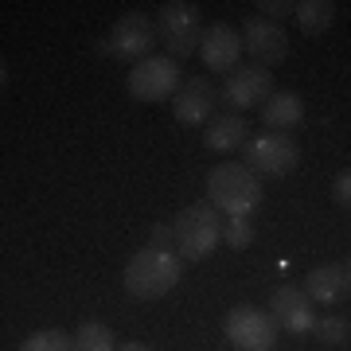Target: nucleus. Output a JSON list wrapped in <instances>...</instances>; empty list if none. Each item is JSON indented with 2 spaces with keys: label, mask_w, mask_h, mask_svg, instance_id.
Segmentation results:
<instances>
[{
  "label": "nucleus",
  "mask_w": 351,
  "mask_h": 351,
  "mask_svg": "<svg viewBox=\"0 0 351 351\" xmlns=\"http://www.w3.org/2000/svg\"><path fill=\"white\" fill-rule=\"evenodd\" d=\"M184 277V258L176 250H156L145 246L125 262V289L137 301H160L164 293H172Z\"/></svg>",
  "instance_id": "obj_1"
},
{
  "label": "nucleus",
  "mask_w": 351,
  "mask_h": 351,
  "mask_svg": "<svg viewBox=\"0 0 351 351\" xmlns=\"http://www.w3.org/2000/svg\"><path fill=\"white\" fill-rule=\"evenodd\" d=\"M207 203L223 219L250 215L262 203V180L246 164H215L207 172Z\"/></svg>",
  "instance_id": "obj_2"
},
{
  "label": "nucleus",
  "mask_w": 351,
  "mask_h": 351,
  "mask_svg": "<svg viewBox=\"0 0 351 351\" xmlns=\"http://www.w3.org/2000/svg\"><path fill=\"white\" fill-rule=\"evenodd\" d=\"M223 215L215 211L211 203H188L184 211H176L172 230H176V254L184 262H203L211 258L215 246L223 242Z\"/></svg>",
  "instance_id": "obj_3"
},
{
  "label": "nucleus",
  "mask_w": 351,
  "mask_h": 351,
  "mask_svg": "<svg viewBox=\"0 0 351 351\" xmlns=\"http://www.w3.org/2000/svg\"><path fill=\"white\" fill-rule=\"evenodd\" d=\"M160 43V32H156V24H152L145 12H125L117 24L106 32V39H98V51L101 55H110V59H117V63H129L137 66L141 59H149L152 47Z\"/></svg>",
  "instance_id": "obj_4"
},
{
  "label": "nucleus",
  "mask_w": 351,
  "mask_h": 351,
  "mask_svg": "<svg viewBox=\"0 0 351 351\" xmlns=\"http://www.w3.org/2000/svg\"><path fill=\"white\" fill-rule=\"evenodd\" d=\"M156 32H160V43L164 51L172 55L176 63L195 55L203 43V16H199V4L191 0H168L156 16Z\"/></svg>",
  "instance_id": "obj_5"
},
{
  "label": "nucleus",
  "mask_w": 351,
  "mask_h": 351,
  "mask_svg": "<svg viewBox=\"0 0 351 351\" xmlns=\"http://www.w3.org/2000/svg\"><path fill=\"white\" fill-rule=\"evenodd\" d=\"M281 324H277L269 308L258 304H239L226 313V343L234 351H274Z\"/></svg>",
  "instance_id": "obj_6"
},
{
  "label": "nucleus",
  "mask_w": 351,
  "mask_h": 351,
  "mask_svg": "<svg viewBox=\"0 0 351 351\" xmlns=\"http://www.w3.org/2000/svg\"><path fill=\"white\" fill-rule=\"evenodd\" d=\"M125 86L137 101H172L176 90L184 86V75H180V63L172 55H149L129 71Z\"/></svg>",
  "instance_id": "obj_7"
},
{
  "label": "nucleus",
  "mask_w": 351,
  "mask_h": 351,
  "mask_svg": "<svg viewBox=\"0 0 351 351\" xmlns=\"http://www.w3.org/2000/svg\"><path fill=\"white\" fill-rule=\"evenodd\" d=\"M242 164L258 176H289L301 164V149L289 133H254L242 145Z\"/></svg>",
  "instance_id": "obj_8"
},
{
  "label": "nucleus",
  "mask_w": 351,
  "mask_h": 351,
  "mask_svg": "<svg viewBox=\"0 0 351 351\" xmlns=\"http://www.w3.org/2000/svg\"><path fill=\"white\" fill-rule=\"evenodd\" d=\"M219 98H223L234 113L258 110V106H265V101L274 98V71H265V66H258V63L239 66V71L226 75Z\"/></svg>",
  "instance_id": "obj_9"
},
{
  "label": "nucleus",
  "mask_w": 351,
  "mask_h": 351,
  "mask_svg": "<svg viewBox=\"0 0 351 351\" xmlns=\"http://www.w3.org/2000/svg\"><path fill=\"white\" fill-rule=\"evenodd\" d=\"M215 106H219V90L211 86V78L207 75L184 78V86L176 90V98H172L176 121H180V125H191V129L211 125L215 121Z\"/></svg>",
  "instance_id": "obj_10"
},
{
  "label": "nucleus",
  "mask_w": 351,
  "mask_h": 351,
  "mask_svg": "<svg viewBox=\"0 0 351 351\" xmlns=\"http://www.w3.org/2000/svg\"><path fill=\"white\" fill-rule=\"evenodd\" d=\"M242 43L246 51L254 55V63L265 66V71H274L289 59V36L285 27L274 24V20H265V16H250L246 24H242Z\"/></svg>",
  "instance_id": "obj_11"
},
{
  "label": "nucleus",
  "mask_w": 351,
  "mask_h": 351,
  "mask_svg": "<svg viewBox=\"0 0 351 351\" xmlns=\"http://www.w3.org/2000/svg\"><path fill=\"white\" fill-rule=\"evenodd\" d=\"M269 316H274L285 332L304 336V332L316 328V301L308 297L304 285H281V289H274V297H269Z\"/></svg>",
  "instance_id": "obj_12"
},
{
  "label": "nucleus",
  "mask_w": 351,
  "mask_h": 351,
  "mask_svg": "<svg viewBox=\"0 0 351 351\" xmlns=\"http://www.w3.org/2000/svg\"><path fill=\"white\" fill-rule=\"evenodd\" d=\"M242 51H246L242 32H234L230 24H211L207 32H203L199 59H203V66H207V71H219V75H226V71H239Z\"/></svg>",
  "instance_id": "obj_13"
},
{
  "label": "nucleus",
  "mask_w": 351,
  "mask_h": 351,
  "mask_svg": "<svg viewBox=\"0 0 351 351\" xmlns=\"http://www.w3.org/2000/svg\"><path fill=\"white\" fill-rule=\"evenodd\" d=\"M304 121V98L293 90H274V98L262 106L265 133H293Z\"/></svg>",
  "instance_id": "obj_14"
},
{
  "label": "nucleus",
  "mask_w": 351,
  "mask_h": 351,
  "mask_svg": "<svg viewBox=\"0 0 351 351\" xmlns=\"http://www.w3.org/2000/svg\"><path fill=\"white\" fill-rule=\"evenodd\" d=\"M250 141V121L242 117V113H215V121L207 125V133H203V145L211 152H234L242 149Z\"/></svg>",
  "instance_id": "obj_15"
},
{
  "label": "nucleus",
  "mask_w": 351,
  "mask_h": 351,
  "mask_svg": "<svg viewBox=\"0 0 351 351\" xmlns=\"http://www.w3.org/2000/svg\"><path fill=\"white\" fill-rule=\"evenodd\" d=\"M304 289L308 297L320 304H336L343 293H348V262H328V265H316L308 269L304 277Z\"/></svg>",
  "instance_id": "obj_16"
},
{
  "label": "nucleus",
  "mask_w": 351,
  "mask_h": 351,
  "mask_svg": "<svg viewBox=\"0 0 351 351\" xmlns=\"http://www.w3.org/2000/svg\"><path fill=\"white\" fill-rule=\"evenodd\" d=\"M293 20H297L304 36H324L332 20H336V0H297Z\"/></svg>",
  "instance_id": "obj_17"
},
{
  "label": "nucleus",
  "mask_w": 351,
  "mask_h": 351,
  "mask_svg": "<svg viewBox=\"0 0 351 351\" xmlns=\"http://www.w3.org/2000/svg\"><path fill=\"white\" fill-rule=\"evenodd\" d=\"M75 351H117V343L101 320H82L75 328Z\"/></svg>",
  "instance_id": "obj_18"
},
{
  "label": "nucleus",
  "mask_w": 351,
  "mask_h": 351,
  "mask_svg": "<svg viewBox=\"0 0 351 351\" xmlns=\"http://www.w3.org/2000/svg\"><path fill=\"white\" fill-rule=\"evenodd\" d=\"M20 351H75V336L63 328H43V332H32L20 343Z\"/></svg>",
  "instance_id": "obj_19"
},
{
  "label": "nucleus",
  "mask_w": 351,
  "mask_h": 351,
  "mask_svg": "<svg viewBox=\"0 0 351 351\" xmlns=\"http://www.w3.org/2000/svg\"><path fill=\"white\" fill-rule=\"evenodd\" d=\"M313 336L320 339V348H343L351 339V328L343 316H316V328Z\"/></svg>",
  "instance_id": "obj_20"
},
{
  "label": "nucleus",
  "mask_w": 351,
  "mask_h": 351,
  "mask_svg": "<svg viewBox=\"0 0 351 351\" xmlns=\"http://www.w3.org/2000/svg\"><path fill=\"white\" fill-rule=\"evenodd\" d=\"M223 242L230 246V250H246V246L254 242L250 215H234V219H226V223H223Z\"/></svg>",
  "instance_id": "obj_21"
},
{
  "label": "nucleus",
  "mask_w": 351,
  "mask_h": 351,
  "mask_svg": "<svg viewBox=\"0 0 351 351\" xmlns=\"http://www.w3.org/2000/svg\"><path fill=\"white\" fill-rule=\"evenodd\" d=\"M293 12H297V4H293V0H258V16H265V20H274V24L289 20Z\"/></svg>",
  "instance_id": "obj_22"
},
{
  "label": "nucleus",
  "mask_w": 351,
  "mask_h": 351,
  "mask_svg": "<svg viewBox=\"0 0 351 351\" xmlns=\"http://www.w3.org/2000/svg\"><path fill=\"white\" fill-rule=\"evenodd\" d=\"M332 199H336V207L351 211V168H343V172L332 180Z\"/></svg>",
  "instance_id": "obj_23"
},
{
  "label": "nucleus",
  "mask_w": 351,
  "mask_h": 351,
  "mask_svg": "<svg viewBox=\"0 0 351 351\" xmlns=\"http://www.w3.org/2000/svg\"><path fill=\"white\" fill-rule=\"evenodd\" d=\"M149 246H156V250H176V230H172V219H168V223H156V226H152Z\"/></svg>",
  "instance_id": "obj_24"
},
{
  "label": "nucleus",
  "mask_w": 351,
  "mask_h": 351,
  "mask_svg": "<svg viewBox=\"0 0 351 351\" xmlns=\"http://www.w3.org/2000/svg\"><path fill=\"white\" fill-rule=\"evenodd\" d=\"M117 351H152V348H149V343H133V339H129L125 348H117Z\"/></svg>",
  "instance_id": "obj_25"
},
{
  "label": "nucleus",
  "mask_w": 351,
  "mask_h": 351,
  "mask_svg": "<svg viewBox=\"0 0 351 351\" xmlns=\"http://www.w3.org/2000/svg\"><path fill=\"white\" fill-rule=\"evenodd\" d=\"M348 297H351V258H348Z\"/></svg>",
  "instance_id": "obj_26"
}]
</instances>
